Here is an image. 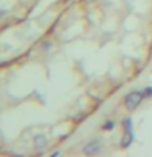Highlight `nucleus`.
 I'll use <instances>...</instances> for the list:
<instances>
[{
	"instance_id": "nucleus-1",
	"label": "nucleus",
	"mask_w": 152,
	"mask_h": 157,
	"mask_svg": "<svg viewBox=\"0 0 152 157\" xmlns=\"http://www.w3.org/2000/svg\"><path fill=\"white\" fill-rule=\"evenodd\" d=\"M142 98H144V93L142 92H131L124 97V105H126V108H129V110H134V108H137L141 105Z\"/></svg>"
},
{
	"instance_id": "nucleus-2",
	"label": "nucleus",
	"mask_w": 152,
	"mask_h": 157,
	"mask_svg": "<svg viewBox=\"0 0 152 157\" xmlns=\"http://www.w3.org/2000/svg\"><path fill=\"white\" fill-rule=\"evenodd\" d=\"M100 149H101L100 141H90L85 147H83V154L93 155V154H98V152H100Z\"/></svg>"
},
{
	"instance_id": "nucleus-3",
	"label": "nucleus",
	"mask_w": 152,
	"mask_h": 157,
	"mask_svg": "<svg viewBox=\"0 0 152 157\" xmlns=\"http://www.w3.org/2000/svg\"><path fill=\"white\" fill-rule=\"evenodd\" d=\"M46 144H48V139L44 134H39V136L34 137V149L36 151H43L44 147H46Z\"/></svg>"
},
{
	"instance_id": "nucleus-4",
	"label": "nucleus",
	"mask_w": 152,
	"mask_h": 157,
	"mask_svg": "<svg viewBox=\"0 0 152 157\" xmlns=\"http://www.w3.org/2000/svg\"><path fill=\"white\" fill-rule=\"evenodd\" d=\"M132 142V131L131 129H124V136L121 139V146L123 147H127Z\"/></svg>"
},
{
	"instance_id": "nucleus-5",
	"label": "nucleus",
	"mask_w": 152,
	"mask_h": 157,
	"mask_svg": "<svg viewBox=\"0 0 152 157\" xmlns=\"http://www.w3.org/2000/svg\"><path fill=\"white\" fill-rule=\"evenodd\" d=\"M113 126H115V123H113V121H106V123H103V129H106V131L113 129Z\"/></svg>"
},
{
	"instance_id": "nucleus-6",
	"label": "nucleus",
	"mask_w": 152,
	"mask_h": 157,
	"mask_svg": "<svg viewBox=\"0 0 152 157\" xmlns=\"http://www.w3.org/2000/svg\"><path fill=\"white\" fill-rule=\"evenodd\" d=\"M142 93H144V97H150V95H152V87L144 88V90H142Z\"/></svg>"
}]
</instances>
